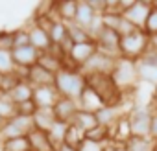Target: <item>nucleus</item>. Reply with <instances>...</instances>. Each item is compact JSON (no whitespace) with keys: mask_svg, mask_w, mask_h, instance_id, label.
I'll return each mask as SVG.
<instances>
[{"mask_svg":"<svg viewBox=\"0 0 157 151\" xmlns=\"http://www.w3.org/2000/svg\"><path fill=\"white\" fill-rule=\"evenodd\" d=\"M83 76H85V85L91 87L104 100L105 105H111V107L122 105L124 92L115 85V81L109 74H83Z\"/></svg>","mask_w":157,"mask_h":151,"instance_id":"nucleus-1","label":"nucleus"},{"mask_svg":"<svg viewBox=\"0 0 157 151\" xmlns=\"http://www.w3.org/2000/svg\"><path fill=\"white\" fill-rule=\"evenodd\" d=\"M54 87H56V90L61 98H68V100L78 101L82 92H83V89H85V76L80 70L61 68L56 74Z\"/></svg>","mask_w":157,"mask_h":151,"instance_id":"nucleus-2","label":"nucleus"},{"mask_svg":"<svg viewBox=\"0 0 157 151\" xmlns=\"http://www.w3.org/2000/svg\"><path fill=\"white\" fill-rule=\"evenodd\" d=\"M111 78L115 85L126 92L128 89H135L139 83V74H137V61H129L124 57H118L115 63V68L111 72Z\"/></svg>","mask_w":157,"mask_h":151,"instance_id":"nucleus-3","label":"nucleus"},{"mask_svg":"<svg viewBox=\"0 0 157 151\" xmlns=\"http://www.w3.org/2000/svg\"><path fill=\"white\" fill-rule=\"evenodd\" d=\"M148 48H150V37L142 30H135L133 33L120 39V57L124 59L139 61Z\"/></svg>","mask_w":157,"mask_h":151,"instance_id":"nucleus-4","label":"nucleus"},{"mask_svg":"<svg viewBox=\"0 0 157 151\" xmlns=\"http://www.w3.org/2000/svg\"><path fill=\"white\" fill-rule=\"evenodd\" d=\"M32 129H33L32 118L15 114L13 118H10V120H6V122L0 123V140H10V138L28 136V133H30Z\"/></svg>","mask_w":157,"mask_h":151,"instance_id":"nucleus-5","label":"nucleus"},{"mask_svg":"<svg viewBox=\"0 0 157 151\" xmlns=\"http://www.w3.org/2000/svg\"><path fill=\"white\" fill-rule=\"evenodd\" d=\"M151 11V2L148 0H135V2H122V15L128 22H131L137 30L144 28V22Z\"/></svg>","mask_w":157,"mask_h":151,"instance_id":"nucleus-6","label":"nucleus"},{"mask_svg":"<svg viewBox=\"0 0 157 151\" xmlns=\"http://www.w3.org/2000/svg\"><path fill=\"white\" fill-rule=\"evenodd\" d=\"M117 59H118V57L109 55V53H104V52L98 50V52L80 68V72H82V74H109V76H111Z\"/></svg>","mask_w":157,"mask_h":151,"instance_id":"nucleus-7","label":"nucleus"},{"mask_svg":"<svg viewBox=\"0 0 157 151\" xmlns=\"http://www.w3.org/2000/svg\"><path fill=\"white\" fill-rule=\"evenodd\" d=\"M128 116H129L133 136H150V123H151L150 107H133L128 112Z\"/></svg>","mask_w":157,"mask_h":151,"instance_id":"nucleus-8","label":"nucleus"},{"mask_svg":"<svg viewBox=\"0 0 157 151\" xmlns=\"http://www.w3.org/2000/svg\"><path fill=\"white\" fill-rule=\"evenodd\" d=\"M120 39L122 37L115 30H109V28H104V26L94 35V42H96L98 50L104 52V53L115 55V57H120Z\"/></svg>","mask_w":157,"mask_h":151,"instance_id":"nucleus-9","label":"nucleus"},{"mask_svg":"<svg viewBox=\"0 0 157 151\" xmlns=\"http://www.w3.org/2000/svg\"><path fill=\"white\" fill-rule=\"evenodd\" d=\"M78 111H80L78 101L68 100V98H61V96L54 105V116H56L57 122H63V123H72Z\"/></svg>","mask_w":157,"mask_h":151,"instance_id":"nucleus-10","label":"nucleus"},{"mask_svg":"<svg viewBox=\"0 0 157 151\" xmlns=\"http://www.w3.org/2000/svg\"><path fill=\"white\" fill-rule=\"evenodd\" d=\"M33 103L37 109H54L56 101L59 100V94L54 85L48 87H33Z\"/></svg>","mask_w":157,"mask_h":151,"instance_id":"nucleus-11","label":"nucleus"},{"mask_svg":"<svg viewBox=\"0 0 157 151\" xmlns=\"http://www.w3.org/2000/svg\"><path fill=\"white\" fill-rule=\"evenodd\" d=\"M98 52V46L94 41H89V42H82V44H74L72 52L68 53V59L78 66V68H82L94 53Z\"/></svg>","mask_w":157,"mask_h":151,"instance_id":"nucleus-12","label":"nucleus"},{"mask_svg":"<svg viewBox=\"0 0 157 151\" xmlns=\"http://www.w3.org/2000/svg\"><path fill=\"white\" fill-rule=\"evenodd\" d=\"M11 55H13V61H15L17 68H22V70H28V68L35 66L37 59H39V52L32 44L30 46H22V48H13Z\"/></svg>","mask_w":157,"mask_h":151,"instance_id":"nucleus-13","label":"nucleus"},{"mask_svg":"<svg viewBox=\"0 0 157 151\" xmlns=\"http://www.w3.org/2000/svg\"><path fill=\"white\" fill-rule=\"evenodd\" d=\"M109 133H111V142H120V144H126L133 136L128 112H122L118 116V120L115 122V125L109 127Z\"/></svg>","mask_w":157,"mask_h":151,"instance_id":"nucleus-14","label":"nucleus"},{"mask_svg":"<svg viewBox=\"0 0 157 151\" xmlns=\"http://www.w3.org/2000/svg\"><path fill=\"white\" fill-rule=\"evenodd\" d=\"M28 31H30V44H32V46H33V48H35L39 53L54 50V44H52V41H50V35H48V31L41 30V28H39V26H35L33 22L30 24Z\"/></svg>","mask_w":157,"mask_h":151,"instance_id":"nucleus-15","label":"nucleus"},{"mask_svg":"<svg viewBox=\"0 0 157 151\" xmlns=\"http://www.w3.org/2000/svg\"><path fill=\"white\" fill-rule=\"evenodd\" d=\"M76 11H78V2L76 0H61L54 2V17L63 20L65 24H72L76 20Z\"/></svg>","mask_w":157,"mask_h":151,"instance_id":"nucleus-16","label":"nucleus"},{"mask_svg":"<svg viewBox=\"0 0 157 151\" xmlns=\"http://www.w3.org/2000/svg\"><path fill=\"white\" fill-rule=\"evenodd\" d=\"M54 79H56V76L50 74L48 70L41 68L39 64L28 68L26 81H28L32 87H48V85H54Z\"/></svg>","mask_w":157,"mask_h":151,"instance_id":"nucleus-17","label":"nucleus"},{"mask_svg":"<svg viewBox=\"0 0 157 151\" xmlns=\"http://www.w3.org/2000/svg\"><path fill=\"white\" fill-rule=\"evenodd\" d=\"M105 103H104V100L91 89V87H87L85 85V89H83V92H82V96H80V100H78V107H80L82 111H89V112H96L98 109H102Z\"/></svg>","mask_w":157,"mask_h":151,"instance_id":"nucleus-18","label":"nucleus"},{"mask_svg":"<svg viewBox=\"0 0 157 151\" xmlns=\"http://www.w3.org/2000/svg\"><path fill=\"white\" fill-rule=\"evenodd\" d=\"M37 64L44 70H48L50 74H57L61 68H63V57L56 52V50H50V52H43L39 53V59H37Z\"/></svg>","mask_w":157,"mask_h":151,"instance_id":"nucleus-19","label":"nucleus"},{"mask_svg":"<svg viewBox=\"0 0 157 151\" xmlns=\"http://www.w3.org/2000/svg\"><path fill=\"white\" fill-rule=\"evenodd\" d=\"M96 11L89 6V2L87 0H83V2H78V11H76V24L78 26H82V28H85V30H89L91 26H93V22L96 20Z\"/></svg>","mask_w":157,"mask_h":151,"instance_id":"nucleus-20","label":"nucleus"},{"mask_svg":"<svg viewBox=\"0 0 157 151\" xmlns=\"http://www.w3.org/2000/svg\"><path fill=\"white\" fill-rule=\"evenodd\" d=\"M33 122V129L48 133L52 129V125L56 123V116H54V109H37V112L32 118Z\"/></svg>","mask_w":157,"mask_h":151,"instance_id":"nucleus-21","label":"nucleus"},{"mask_svg":"<svg viewBox=\"0 0 157 151\" xmlns=\"http://www.w3.org/2000/svg\"><path fill=\"white\" fill-rule=\"evenodd\" d=\"M28 140H30V147H32V151H57V149L52 145L48 134L43 133V131L32 129V131L28 133Z\"/></svg>","mask_w":157,"mask_h":151,"instance_id":"nucleus-22","label":"nucleus"},{"mask_svg":"<svg viewBox=\"0 0 157 151\" xmlns=\"http://www.w3.org/2000/svg\"><path fill=\"white\" fill-rule=\"evenodd\" d=\"M10 98L13 100L15 105L22 103V101H28V100L33 98V87H32L26 79H21V81L10 90Z\"/></svg>","mask_w":157,"mask_h":151,"instance_id":"nucleus-23","label":"nucleus"},{"mask_svg":"<svg viewBox=\"0 0 157 151\" xmlns=\"http://www.w3.org/2000/svg\"><path fill=\"white\" fill-rule=\"evenodd\" d=\"M96 120H98V125H104V127H113L115 122L118 120V116L122 114L118 111V107H111V105H104L102 109H98L96 112Z\"/></svg>","mask_w":157,"mask_h":151,"instance_id":"nucleus-24","label":"nucleus"},{"mask_svg":"<svg viewBox=\"0 0 157 151\" xmlns=\"http://www.w3.org/2000/svg\"><path fill=\"white\" fill-rule=\"evenodd\" d=\"M83 142H85V131H82L80 127H76L74 123H68L67 134H65V145L78 151Z\"/></svg>","mask_w":157,"mask_h":151,"instance_id":"nucleus-25","label":"nucleus"},{"mask_svg":"<svg viewBox=\"0 0 157 151\" xmlns=\"http://www.w3.org/2000/svg\"><path fill=\"white\" fill-rule=\"evenodd\" d=\"M15 114H17V105L10 98V92L0 89V123L13 118Z\"/></svg>","mask_w":157,"mask_h":151,"instance_id":"nucleus-26","label":"nucleus"},{"mask_svg":"<svg viewBox=\"0 0 157 151\" xmlns=\"http://www.w3.org/2000/svg\"><path fill=\"white\" fill-rule=\"evenodd\" d=\"M72 123L76 125V127H80L82 131H91L93 127H96L98 125V120H96V114L94 112H89V111H78L76 112V116H74V120H72Z\"/></svg>","mask_w":157,"mask_h":151,"instance_id":"nucleus-27","label":"nucleus"},{"mask_svg":"<svg viewBox=\"0 0 157 151\" xmlns=\"http://www.w3.org/2000/svg\"><path fill=\"white\" fill-rule=\"evenodd\" d=\"M48 35H50L52 44H54V46H59V44L68 37V28H67V24H65L63 20L54 19V22H52V26H50V30H48Z\"/></svg>","mask_w":157,"mask_h":151,"instance_id":"nucleus-28","label":"nucleus"},{"mask_svg":"<svg viewBox=\"0 0 157 151\" xmlns=\"http://www.w3.org/2000/svg\"><path fill=\"white\" fill-rule=\"evenodd\" d=\"M85 140L94 142V144H100V145H105V144L111 142V133H109L107 127H104V125H96V127H93L91 131L85 133Z\"/></svg>","mask_w":157,"mask_h":151,"instance_id":"nucleus-29","label":"nucleus"},{"mask_svg":"<svg viewBox=\"0 0 157 151\" xmlns=\"http://www.w3.org/2000/svg\"><path fill=\"white\" fill-rule=\"evenodd\" d=\"M0 151H32V147L28 136H21V138L0 140Z\"/></svg>","mask_w":157,"mask_h":151,"instance_id":"nucleus-30","label":"nucleus"},{"mask_svg":"<svg viewBox=\"0 0 157 151\" xmlns=\"http://www.w3.org/2000/svg\"><path fill=\"white\" fill-rule=\"evenodd\" d=\"M67 127H68V123H63V122H57V120H56V123L52 125V129L46 133V134H48V138H50V142H52V145H54L56 149H57V147H61V145L65 144Z\"/></svg>","mask_w":157,"mask_h":151,"instance_id":"nucleus-31","label":"nucleus"},{"mask_svg":"<svg viewBox=\"0 0 157 151\" xmlns=\"http://www.w3.org/2000/svg\"><path fill=\"white\" fill-rule=\"evenodd\" d=\"M67 28H68V37L72 39V42H74V44H82V42L94 41V39H93V35L89 33V30H85V28H82V26H78L76 22L67 24Z\"/></svg>","mask_w":157,"mask_h":151,"instance_id":"nucleus-32","label":"nucleus"},{"mask_svg":"<svg viewBox=\"0 0 157 151\" xmlns=\"http://www.w3.org/2000/svg\"><path fill=\"white\" fill-rule=\"evenodd\" d=\"M137 74H139V81L148 83L151 87L157 85V68L144 64V63H137Z\"/></svg>","mask_w":157,"mask_h":151,"instance_id":"nucleus-33","label":"nucleus"},{"mask_svg":"<svg viewBox=\"0 0 157 151\" xmlns=\"http://www.w3.org/2000/svg\"><path fill=\"white\" fill-rule=\"evenodd\" d=\"M126 147L128 151H153V140L150 136H131Z\"/></svg>","mask_w":157,"mask_h":151,"instance_id":"nucleus-34","label":"nucleus"},{"mask_svg":"<svg viewBox=\"0 0 157 151\" xmlns=\"http://www.w3.org/2000/svg\"><path fill=\"white\" fill-rule=\"evenodd\" d=\"M17 72L11 50H0V76H11Z\"/></svg>","mask_w":157,"mask_h":151,"instance_id":"nucleus-35","label":"nucleus"},{"mask_svg":"<svg viewBox=\"0 0 157 151\" xmlns=\"http://www.w3.org/2000/svg\"><path fill=\"white\" fill-rule=\"evenodd\" d=\"M142 31L151 39V37H155L157 35V8L151 4V11H150V15H148V19H146V22H144V28H142Z\"/></svg>","mask_w":157,"mask_h":151,"instance_id":"nucleus-36","label":"nucleus"},{"mask_svg":"<svg viewBox=\"0 0 157 151\" xmlns=\"http://www.w3.org/2000/svg\"><path fill=\"white\" fill-rule=\"evenodd\" d=\"M22 46H30V31H28V28L13 30V48H22Z\"/></svg>","mask_w":157,"mask_h":151,"instance_id":"nucleus-37","label":"nucleus"},{"mask_svg":"<svg viewBox=\"0 0 157 151\" xmlns=\"http://www.w3.org/2000/svg\"><path fill=\"white\" fill-rule=\"evenodd\" d=\"M37 112V105L33 103V100L22 101L17 105V114L19 116H26V118H33V114Z\"/></svg>","mask_w":157,"mask_h":151,"instance_id":"nucleus-38","label":"nucleus"},{"mask_svg":"<svg viewBox=\"0 0 157 151\" xmlns=\"http://www.w3.org/2000/svg\"><path fill=\"white\" fill-rule=\"evenodd\" d=\"M0 50H13V30H0Z\"/></svg>","mask_w":157,"mask_h":151,"instance_id":"nucleus-39","label":"nucleus"},{"mask_svg":"<svg viewBox=\"0 0 157 151\" xmlns=\"http://www.w3.org/2000/svg\"><path fill=\"white\" fill-rule=\"evenodd\" d=\"M137 63H144V64H150V66H155V68H157V50L150 46V48L146 50V53H144Z\"/></svg>","mask_w":157,"mask_h":151,"instance_id":"nucleus-40","label":"nucleus"},{"mask_svg":"<svg viewBox=\"0 0 157 151\" xmlns=\"http://www.w3.org/2000/svg\"><path fill=\"white\" fill-rule=\"evenodd\" d=\"M78 151H105V145H100V144H94V142L85 140L80 145V149H78Z\"/></svg>","mask_w":157,"mask_h":151,"instance_id":"nucleus-41","label":"nucleus"},{"mask_svg":"<svg viewBox=\"0 0 157 151\" xmlns=\"http://www.w3.org/2000/svg\"><path fill=\"white\" fill-rule=\"evenodd\" d=\"M150 138L157 140V111H151V123H150Z\"/></svg>","mask_w":157,"mask_h":151,"instance_id":"nucleus-42","label":"nucleus"},{"mask_svg":"<svg viewBox=\"0 0 157 151\" xmlns=\"http://www.w3.org/2000/svg\"><path fill=\"white\" fill-rule=\"evenodd\" d=\"M105 151H128L126 144H120V142H109L105 144Z\"/></svg>","mask_w":157,"mask_h":151,"instance_id":"nucleus-43","label":"nucleus"},{"mask_svg":"<svg viewBox=\"0 0 157 151\" xmlns=\"http://www.w3.org/2000/svg\"><path fill=\"white\" fill-rule=\"evenodd\" d=\"M151 111H157V85L153 87V109Z\"/></svg>","mask_w":157,"mask_h":151,"instance_id":"nucleus-44","label":"nucleus"},{"mask_svg":"<svg viewBox=\"0 0 157 151\" xmlns=\"http://www.w3.org/2000/svg\"><path fill=\"white\" fill-rule=\"evenodd\" d=\"M150 46H151V48H155V50H157V35H155V37H151V39H150Z\"/></svg>","mask_w":157,"mask_h":151,"instance_id":"nucleus-45","label":"nucleus"},{"mask_svg":"<svg viewBox=\"0 0 157 151\" xmlns=\"http://www.w3.org/2000/svg\"><path fill=\"white\" fill-rule=\"evenodd\" d=\"M2 85H4V76H0V89H2Z\"/></svg>","mask_w":157,"mask_h":151,"instance_id":"nucleus-46","label":"nucleus"},{"mask_svg":"<svg viewBox=\"0 0 157 151\" xmlns=\"http://www.w3.org/2000/svg\"><path fill=\"white\" fill-rule=\"evenodd\" d=\"M153 151H157V140H153Z\"/></svg>","mask_w":157,"mask_h":151,"instance_id":"nucleus-47","label":"nucleus"},{"mask_svg":"<svg viewBox=\"0 0 157 151\" xmlns=\"http://www.w3.org/2000/svg\"><path fill=\"white\" fill-rule=\"evenodd\" d=\"M151 4H153V6H155V8H157V0H153V2H151Z\"/></svg>","mask_w":157,"mask_h":151,"instance_id":"nucleus-48","label":"nucleus"}]
</instances>
